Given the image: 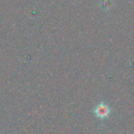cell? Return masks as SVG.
I'll return each instance as SVG.
<instances>
[{
	"label": "cell",
	"instance_id": "6da1fadb",
	"mask_svg": "<svg viewBox=\"0 0 134 134\" xmlns=\"http://www.w3.org/2000/svg\"><path fill=\"white\" fill-rule=\"evenodd\" d=\"M110 111L111 110L110 107L103 102H101L94 108L93 114H95L96 118L99 119H105L110 115Z\"/></svg>",
	"mask_w": 134,
	"mask_h": 134
}]
</instances>
